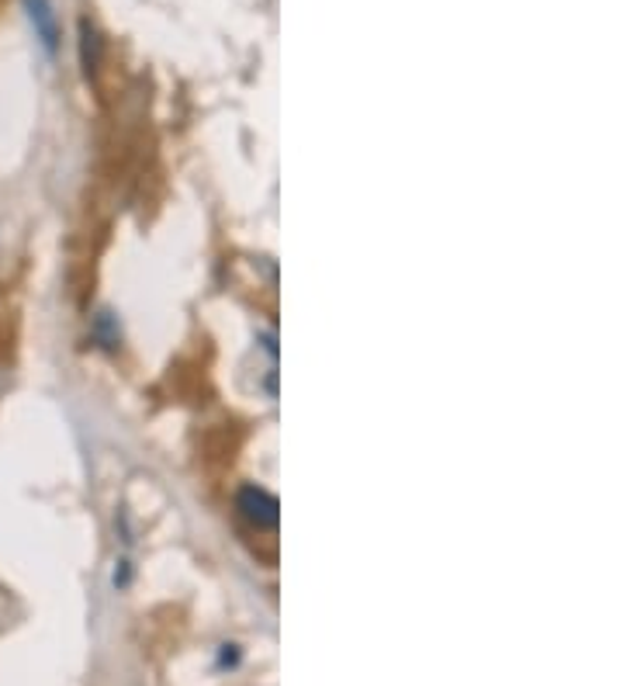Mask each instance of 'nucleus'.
I'll return each mask as SVG.
<instances>
[{"instance_id": "nucleus-1", "label": "nucleus", "mask_w": 623, "mask_h": 686, "mask_svg": "<svg viewBox=\"0 0 623 686\" xmlns=\"http://www.w3.org/2000/svg\"><path fill=\"white\" fill-rule=\"evenodd\" d=\"M236 510L249 528H257V531H277V520H281V502H277V496L253 483L236 493Z\"/></svg>"}, {"instance_id": "nucleus-2", "label": "nucleus", "mask_w": 623, "mask_h": 686, "mask_svg": "<svg viewBox=\"0 0 623 686\" xmlns=\"http://www.w3.org/2000/svg\"><path fill=\"white\" fill-rule=\"evenodd\" d=\"M25 11H29V21L35 29V38L42 42V49L53 56L59 49V21L53 11V0H25Z\"/></svg>"}, {"instance_id": "nucleus-3", "label": "nucleus", "mask_w": 623, "mask_h": 686, "mask_svg": "<svg viewBox=\"0 0 623 686\" xmlns=\"http://www.w3.org/2000/svg\"><path fill=\"white\" fill-rule=\"evenodd\" d=\"M101 56H104L101 32L84 18V21H80V66H84V74H87V77H94V74H98Z\"/></svg>"}, {"instance_id": "nucleus-4", "label": "nucleus", "mask_w": 623, "mask_h": 686, "mask_svg": "<svg viewBox=\"0 0 623 686\" xmlns=\"http://www.w3.org/2000/svg\"><path fill=\"white\" fill-rule=\"evenodd\" d=\"M225 652H222V666H236V659H240V652H236V645H222Z\"/></svg>"}]
</instances>
